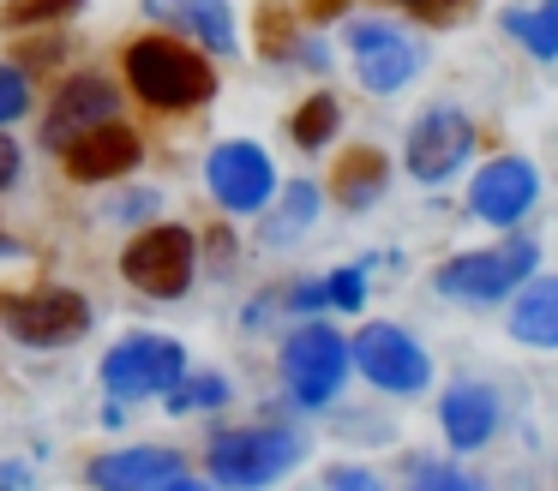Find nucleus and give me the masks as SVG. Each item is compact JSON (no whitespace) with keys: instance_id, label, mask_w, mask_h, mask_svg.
<instances>
[{"instance_id":"1","label":"nucleus","mask_w":558,"mask_h":491,"mask_svg":"<svg viewBox=\"0 0 558 491\" xmlns=\"http://www.w3.org/2000/svg\"><path fill=\"white\" fill-rule=\"evenodd\" d=\"M301 455H306V438L294 426H234L210 438L205 467L222 491H265L282 474H294Z\"/></svg>"},{"instance_id":"2","label":"nucleus","mask_w":558,"mask_h":491,"mask_svg":"<svg viewBox=\"0 0 558 491\" xmlns=\"http://www.w3.org/2000/svg\"><path fill=\"white\" fill-rule=\"evenodd\" d=\"M126 84L145 96L150 108H198L217 96V72L198 48L174 42V36H138L121 60Z\"/></svg>"},{"instance_id":"3","label":"nucleus","mask_w":558,"mask_h":491,"mask_svg":"<svg viewBox=\"0 0 558 491\" xmlns=\"http://www.w3.org/2000/svg\"><path fill=\"white\" fill-rule=\"evenodd\" d=\"M186 378V347L174 335H121V342L102 354V390L114 402H150V395H169Z\"/></svg>"},{"instance_id":"4","label":"nucleus","mask_w":558,"mask_h":491,"mask_svg":"<svg viewBox=\"0 0 558 491\" xmlns=\"http://www.w3.org/2000/svg\"><path fill=\"white\" fill-rule=\"evenodd\" d=\"M193 270H198V240L193 228H174V222H157L121 251V275L150 299H181L193 287Z\"/></svg>"},{"instance_id":"5","label":"nucleus","mask_w":558,"mask_h":491,"mask_svg":"<svg viewBox=\"0 0 558 491\" xmlns=\"http://www.w3.org/2000/svg\"><path fill=\"white\" fill-rule=\"evenodd\" d=\"M349 366H354V354H349V342H342L330 323H301V330L282 342V383H289V395L301 407L337 402Z\"/></svg>"},{"instance_id":"6","label":"nucleus","mask_w":558,"mask_h":491,"mask_svg":"<svg viewBox=\"0 0 558 491\" xmlns=\"http://www.w3.org/2000/svg\"><path fill=\"white\" fill-rule=\"evenodd\" d=\"M7 335L25 347H73L90 330V299L73 287H31V294H0Z\"/></svg>"},{"instance_id":"7","label":"nucleus","mask_w":558,"mask_h":491,"mask_svg":"<svg viewBox=\"0 0 558 491\" xmlns=\"http://www.w3.org/2000/svg\"><path fill=\"white\" fill-rule=\"evenodd\" d=\"M534 270V240H505V246H486V251H462V258H450L445 270H438V294L450 299H474V306H486V299H505L517 282H529Z\"/></svg>"},{"instance_id":"8","label":"nucleus","mask_w":558,"mask_h":491,"mask_svg":"<svg viewBox=\"0 0 558 491\" xmlns=\"http://www.w3.org/2000/svg\"><path fill=\"white\" fill-rule=\"evenodd\" d=\"M205 186H210V198H217L229 216H253V210H265V204L277 198V162H270L258 144L229 138V144L210 150Z\"/></svg>"},{"instance_id":"9","label":"nucleus","mask_w":558,"mask_h":491,"mask_svg":"<svg viewBox=\"0 0 558 491\" xmlns=\"http://www.w3.org/2000/svg\"><path fill=\"white\" fill-rule=\"evenodd\" d=\"M342 42H349L354 72H361V84H366L373 96H397L402 84L421 72V42H414V36H402L397 24L354 19L349 30H342Z\"/></svg>"},{"instance_id":"10","label":"nucleus","mask_w":558,"mask_h":491,"mask_svg":"<svg viewBox=\"0 0 558 491\" xmlns=\"http://www.w3.org/2000/svg\"><path fill=\"white\" fill-rule=\"evenodd\" d=\"M349 354H354V366L366 371V383H378V390H390V395H414L433 378L421 342H414L409 330H397V323H366L349 342Z\"/></svg>"},{"instance_id":"11","label":"nucleus","mask_w":558,"mask_h":491,"mask_svg":"<svg viewBox=\"0 0 558 491\" xmlns=\"http://www.w3.org/2000/svg\"><path fill=\"white\" fill-rule=\"evenodd\" d=\"M469 150H474V126H469L462 108H426L409 126V174L426 180V186L457 174Z\"/></svg>"},{"instance_id":"12","label":"nucleus","mask_w":558,"mask_h":491,"mask_svg":"<svg viewBox=\"0 0 558 491\" xmlns=\"http://www.w3.org/2000/svg\"><path fill=\"white\" fill-rule=\"evenodd\" d=\"M66 174L78 180V186H102V180H121L138 168V156H145V144H138V132L126 126L121 114L97 120V126H85L73 144H66Z\"/></svg>"},{"instance_id":"13","label":"nucleus","mask_w":558,"mask_h":491,"mask_svg":"<svg viewBox=\"0 0 558 491\" xmlns=\"http://www.w3.org/2000/svg\"><path fill=\"white\" fill-rule=\"evenodd\" d=\"M109 114H121V90H114L102 72H73V78L54 90V102H49L43 144H49V150H66L78 132L97 126V120H109Z\"/></svg>"},{"instance_id":"14","label":"nucleus","mask_w":558,"mask_h":491,"mask_svg":"<svg viewBox=\"0 0 558 491\" xmlns=\"http://www.w3.org/2000/svg\"><path fill=\"white\" fill-rule=\"evenodd\" d=\"M534 192H541L534 162H522V156H498V162H486L481 174H474L469 204H474V216H481V222L510 228V222H522V210L534 204Z\"/></svg>"},{"instance_id":"15","label":"nucleus","mask_w":558,"mask_h":491,"mask_svg":"<svg viewBox=\"0 0 558 491\" xmlns=\"http://www.w3.org/2000/svg\"><path fill=\"white\" fill-rule=\"evenodd\" d=\"M186 474V462L162 443H138V450H114V455H97L85 467V479L97 491H169L174 479Z\"/></svg>"},{"instance_id":"16","label":"nucleus","mask_w":558,"mask_h":491,"mask_svg":"<svg viewBox=\"0 0 558 491\" xmlns=\"http://www.w3.org/2000/svg\"><path fill=\"white\" fill-rule=\"evenodd\" d=\"M150 24L162 30H186L210 48V54H234L241 36H234V7L229 0H138Z\"/></svg>"},{"instance_id":"17","label":"nucleus","mask_w":558,"mask_h":491,"mask_svg":"<svg viewBox=\"0 0 558 491\" xmlns=\"http://www.w3.org/2000/svg\"><path fill=\"white\" fill-rule=\"evenodd\" d=\"M438 426H445L450 450H481L498 431V395L486 383H450L438 402Z\"/></svg>"},{"instance_id":"18","label":"nucleus","mask_w":558,"mask_h":491,"mask_svg":"<svg viewBox=\"0 0 558 491\" xmlns=\"http://www.w3.org/2000/svg\"><path fill=\"white\" fill-rule=\"evenodd\" d=\"M510 335L529 347H558V275L522 287V299L510 306Z\"/></svg>"},{"instance_id":"19","label":"nucleus","mask_w":558,"mask_h":491,"mask_svg":"<svg viewBox=\"0 0 558 491\" xmlns=\"http://www.w3.org/2000/svg\"><path fill=\"white\" fill-rule=\"evenodd\" d=\"M385 180H390L385 150H373V144L342 150V162H337V204H342V210H366V204H378Z\"/></svg>"},{"instance_id":"20","label":"nucleus","mask_w":558,"mask_h":491,"mask_svg":"<svg viewBox=\"0 0 558 491\" xmlns=\"http://www.w3.org/2000/svg\"><path fill=\"white\" fill-rule=\"evenodd\" d=\"M505 30L534 60H558V0H517V7H505Z\"/></svg>"},{"instance_id":"21","label":"nucleus","mask_w":558,"mask_h":491,"mask_svg":"<svg viewBox=\"0 0 558 491\" xmlns=\"http://www.w3.org/2000/svg\"><path fill=\"white\" fill-rule=\"evenodd\" d=\"M313 222H318V186L313 180H294V186H282L277 210L265 222V246H294Z\"/></svg>"},{"instance_id":"22","label":"nucleus","mask_w":558,"mask_h":491,"mask_svg":"<svg viewBox=\"0 0 558 491\" xmlns=\"http://www.w3.org/2000/svg\"><path fill=\"white\" fill-rule=\"evenodd\" d=\"M337 126H342V108H337V96H306L301 108H294V120H289V138L301 144V150H318V144H330L337 138Z\"/></svg>"},{"instance_id":"23","label":"nucleus","mask_w":558,"mask_h":491,"mask_svg":"<svg viewBox=\"0 0 558 491\" xmlns=\"http://www.w3.org/2000/svg\"><path fill=\"white\" fill-rule=\"evenodd\" d=\"M162 402H169V414H193V407H222V402H229V383H222L217 371H198V378H181V383H174V390L162 395Z\"/></svg>"},{"instance_id":"24","label":"nucleus","mask_w":558,"mask_h":491,"mask_svg":"<svg viewBox=\"0 0 558 491\" xmlns=\"http://www.w3.org/2000/svg\"><path fill=\"white\" fill-rule=\"evenodd\" d=\"M78 7H85V0H13V7H7V24H13V30H37V24L73 19Z\"/></svg>"},{"instance_id":"25","label":"nucleus","mask_w":558,"mask_h":491,"mask_svg":"<svg viewBox=\"0 0 558 491\" xmlns=\"http://www.w3.org/2000/svg\"><path fill=\"white\" fill-rule=\"evenodd\" d=\"M31 108V72L19 60H0V126H13Z\"/></svg>"},{"instance_id":"26","label":"nucleus","mask_w":558,"mask_h":491,"mask_svg":"<svg viewBox=\"0 0 558 491\" xmlns=\"http://www.w3.org/2000/svg\"><path fill=\"white\" fill-rule=\"evenodd\" d=\"M409 491H481V486L450 462H414L409 467Z\"/></svg>"},{"instance_id":"27","label":"nucleus","mask_w":558,"mask_h":491,"mask_svg":"<svg viewBox=\"0 0 558 491\" xmlns=\"http://www.w3.org/2000/svg\"><path fill=\"white\" fill-rule=\"evenodd\" d=\"M325 299H330V306H342V311H361V299H366V270H361V263H349V270L330 275Z\"/></svg>"},{"instance_id":"28","label":"nucleus","mask_w":558,"mask_h":491,"mask_svg":"<svg viewBox=\"0 0 558 491\" xmlns=\"http://www.w3.org/2000/svg\"><path fill=\"white\" fill-rule=\"evenodd\" d=\"M397 7H409L414 19H426V24H445V19H457L469 0H397Z\"/></svg>"},{"instance_id":"29","label":"nucleus","mask_w":558,"mask_h":491,"mask_svg":"<svg viewBox=\"0 0 558 491\" xmlns=\"http://www.w3.org/2000/svg\"><path fill=\"white\" fill-rule=\"evenodd\" d=\"M138 216H157V192H126L114 204V222H138Z\"/></svg>"},{"instance_id":"30","label":"nucleus","mask_w":558,"mask_h":491,"mask_svg":"<svg viewBox=\"0 0 558 491\" xmlns=\"http://www.w3.org/2000/svg\"><path fill=\"white\" fill-rule=\"evenodd\" d=\"M19 168H25V156H19V144L7 138V132H0V192L19 180Z\"/></svg>"},{"instance_id":"31","label":"nucleus","mask_w":558,"mask_h":491,"mask_svg":"<svg viewBox=\"0 0 558 491\" xmlns=\"http://www.w3.org/2000/svg\"><path fill=\"white\" fill-rule=\"evenodd\" d=\"M330 491H378V479L361 467H342V474H330Z\"/></svg>"},{"instance_id":"32","label":"nucleus","mask_w":558,"mask_h":491,"mask_svg":"<svg viewBox=\"0 0 558 491\" xmlns=\"http://www.w3.org/2000/svg\"><path fill=\"white\" fill-rule=\"evenodd\" d=\"M0 491H31V467L25 462H0Z\"/></svg>"},{"instance_id":"33","label":"nucleus","mask_w":558,"mask_h":491,"mask_svg":"<svg viewBox=\"0 0 558 491\" xmlns=\"http://www.w3.org/2000/svg\"><path fill=\"white\" fill-rule=\"evenodd\" d=\"M294 306H301V311H313V306H325V287H318V282H301V287H294Z\"/></svg>"},{"instance_id":"34","label":"nucleus","mask_w":558,"mask_h":491,"mask_svg":"<svg viewBox=\"0 0 558 491\" xmlns=\"http://www.w3.org/2000/svg\"><path fill=\"white\" fill-rule=\"evenodd\" d=\"M7 258H25V246H19L13 234H0V263H7Z\"/></svg>"},{"instance_id":"35","label":"nucleus","mask_w":558,"mask_h":491,"mask_svg":"<svg viewBox=\"0 0 558 491\" xmlns=\"http://www.w3.org/2000/svg\"><path fill=\"white\" fill-rule=\"evenodd\" d=\"M169 491H217V486H198V479H186V474H181V479H174Z\"/></svg>"}]
</instances>
